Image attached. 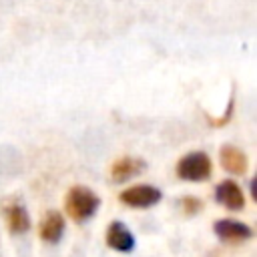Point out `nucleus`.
<instances>
[{
  "mask_svg": "<svg viewBox=\"0 0 257 257\" xmlns=\"http://www.w3.org/2000/svg\"><path fill=\"white\" fill-rule=\"evenodd\" d=\"M106 247L116 253H131L135 249V235L122 221H110L104 233Z\"/></svg>",
  "mask_w": 257,
  "mask_h": 257,
  "instance_id": "39448f33",
  "label": "nucleus"
},
{
  "mask_svg": "<svg viewBox=\"0 0 257 257\" xmlns=\"http://www.w3.org/2000/svg\"><path fill=\"white\" fill-rule=\"evenodd\" d=\"M161 199H163L161 189H157L153 185H147V183L131 185L128 189H124V191L118 193V201L122 205H126V207H133V209H149V207H155Z\"/></svg>",
  "mask_w": 257,
  "mask_h": 257,
  "instance_id": "7ed1b4c3",
  "label": "nucleus"
},
{
  "mask_svg": "<svg viewBox=\"0 0 257 257\" xmlns=\"http://www.w3.org/2000/svg\"><path fill=\"white\" fill-rule=\"evenodd\" d=\"M215 201L229 209V211H241L245 207V195L243 189L233 181V179H223L215 187Z\"/></svg>",
  "mask_w": 257,
  "mask_h": 257,
  "instance_id": "423d86ee",
  "label": "nucleus"
},
{
  "mask_svg": "<svg viewBox=\"0 0 257 257\" xmlns=\"http://www.w3.org/2000/svg\"><path fill=\"white\" fill-rule=\"evenodd\" d=\"M62 233H64V217L60 211L56 209H50L42 215L40 223H38V237L44 241V243H58L62 239Z\"/></svg>",
  "mask_w": 257,
  "mask_h": 257,
  "instance_id": "6e6552de",
  "label": "nucleus"
},
{
  "mask_svg": "<svg viewBox=\"0 0 257 257\" xmlns=\"http://www.w3.org/2000/svg\"><path fill=\"white\" fill-rule=\"evenodd\" d=\"M100 197L86 185H72L64 197V213L74 223H84L98 211Z\"/></svg>",
  "mask_w": 257,
  "mask_h": 257,
  "instance_id": "f257e3e1",
  "label": "nucleus"
},
{
  "mask_svg": "<svg viewBox=\"0 0 257 257\" xmlns=\"http://www.w3.org/2000/svg\"><path fill=\"white\" fill-rule=\"evenodd\" d=\"M147 169V163L139 157H120L110 167V179L112 183H124L133 177H139Z\"/></svg>",
  "mask_w": 257,
  "mask_h": 257,
  "instance_id": "1a4fd4ad",
  "label": "nucleus"
},
{
  "mask_svg": "<svg viewBox=\"0 0 257 257\" xmlns=\"http://www.w3.org/2000/svg\"><path fill=\"white\" fill-rule=\"evenodd\" d=\"M213 233L223 243H243L253 237V229L237 219H217L213 223Z\"/></svg>",
  "mask_w": 257,
  "mask_h": 257,
  "instance_id": "20e7f679",
  "label": "nucleus"
},
{
  "mask_svg": "<svg viewBox=\"0 0 257 257\" xmlns=\"http://www.w3.org/2000/svg\"><path fill=\"white\" fill-rule=\"evenodd\" d=\"M4 219H6V225H8V231L12 235H24L28 233L30 229V217H28V211L26 207L16 201V199H10L4 203Z\"/></svg>",
  "mask_w": 257,
  "mask_h": 257,
  "instance_id": "0eeeda50",
  "label": "nucleus"
},
{
  "mask_svg": "<svg viewBox=\"0 0 257 257\" xmlns=\"http://www.w3.org/2000/svg\"><path fill=\"white\" fill-rule=\"evenodd\" d=\"M219 161H221V167L231 175H245L249 169L247 155L233 145H223L219 149Z\"/></svg>",
  "mask_w": 257,
  "mask_h": 257,
  "instance_id": "9d476101",
  "label": "nucleus"
},
{
  "mask_svg": "<svg viewBox=\"0 0 257 257\" xmlns=\"http://www.w3.org/2000/svg\"><path fill=\"white\" fill-rule=\"evenodd\" d=\"M175 173H177V177L181 181H187V183H203L213 173V161L203 151H191V153L183 155L177 161Z\"/></svg>",
  "mask_w": 257,
  "mask_h": 257,
  "instance_id": "f03ea898",
  "label": "nucleus"
},
{
  "mask_svg": "<svg viewBox=\"0 0 257 257\" xmlns=\"http://www.w3.org/2000/svg\"><path fill=\"white\" fill-rule=\"evenodd\" d=\"M181 209L187 213V215H195L203 209V201L199 197H183L181 199Z\"/></svg>",
  "mask_w": 257,
  "mask_h": 257,
  "instance_id": "9b49d317",
  "label": "nucleus"
}]
</instances>
